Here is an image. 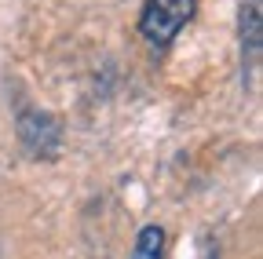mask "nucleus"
<instances>
[{
    "instance_id": "f257e3e1",
    "label": "nucleus",
    "mask_w": 263,
    "mask_h": 259,
    "mask_svg": "<svg viewBox=\"0 0 263 259\" xmlns=\"http://www.w3.org/2000/svg\"><path fill=\"white\" fill-rule=\"evenodd\" d=\"M194 8L197 0H146L139 15V33L157 48L172 44V37L194 18Z\"/></svg>"
},
{
    "instance_id": "f03ea898",
    "label": "nucleus",
    "mask_w": 263,
    "mask_h": 259,
    "mask_svg": "<svg viewBox=\"0 0 263 259\" xmlns=\"http://www.w3.org/2000/svg\"><path fill=\"white\" fill-rule=\"evenodd\" d=\"M18 135H22V143H26V150H29L33 157H51L55 150L44 143V135H48L51 143H59V124H55V117H48V113L29 110V113H22V121H18Z\"/></svg>"
},
{
    "instance_id": "7ed1b4c3",
    "label": "nucleus",
    "mask_w": 263,
    "mask_h": 259,
    "mask_svg": "<svg viewBox=\"0 0 263 259\" xmlns=\"http://www.w3.org/2000/svg\"><path fill=\"white\" fill-rule=\"evenodd\" d=\"M164 255V230L161 226H143L136 248H132V259H161Z\"/></svg>"
}]
</instances>
